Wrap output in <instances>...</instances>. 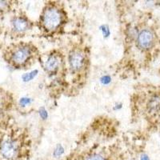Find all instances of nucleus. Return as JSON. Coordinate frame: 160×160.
Segmentation results:
<instances>
[{"label":"nucleus","instance_id":"nucleus-14","mask_svg":"<svg viewBox=\"0 0 160 160\" xmlns=\"http://www.w3.org/2000/svg\"><path fill=\"white\" fill-rule=\"evenodd\" d=\"M30 102H31V100H30L29 98H21V100H20V103H21V105L22 106H26L27 104L30 103Z\"/></svg>","mask_w":160,"mask_h":160},{"label":"nucleus","instance_id":"nucleus-11","mask_svg":"<svg viewBox=\"0 0 160 160\" xmlns=\"http://www.w3.org/2000/svg\"><path fill=\"white\" fill-rule=\"evenodd\" d=\"M100 30L103 33L104 37H108L110 35V29L107 25H102L100 27Z\"/></svg>","mask_w":160,"mask_h":160},{"label":"nucleus","instance_id":"nucleus-1","mask_svg":"<svg viewBox=\"0 0 160 160\" xmlns=\"http://www.w3.org/2000/svg\"><path fill=\"white\" fill-rule=\"evenodd\" d=\"M63 19V11L55 4H49L42 10L40 23L45 31L54 32L61 27Z\"/></svg>","mask_w":160,"mask_h":160},{"label":"nucleus","instance_id":"nucleus-9","mask_svg":"<svg viewBox=\"0 0 160 160\" xmlns=\"http://www.w3.org/2000/svg\"><path fill=\"white\" fill-rule=\"evenodd\" d=\"M148 109L151 112L157 111L160 109V96L158 95H153L150 98L149 102L148 103Z\"/></svg>","mask_w":160,"mask_h":160},{"label":"nucleus","instance_id":"nucleus-6","mask_svg":"<svg viewBox=\"0 0 160 160\" xmlns=\"http://www.w3.org/2000/svg\"><path fill=\"white\" fill-rule=\"evenodd\" d=\"M137 45L140 49L149 50L155 43V34L151 29H143L137 35Z\"/></svg>","mask_w":160,"mask_h":160},{"label":"nucleus","instance_id":"nucleus-13","mask_svg":"<svg viewBox=\"0 0 160 160\" xmlns=\"http://www.w3.org/2000/svg\"><path fill=\"white\" fill-rule=\"evenodd\" d=\"M101 82L103 84H105V85L106 84H108L111 82V78H110L109 76H107V75H106V76H103L101 78Z\"/></svg>","mask_w":160,"mask_h":160},{"label":"nucleus","instance_id":"nucleus-12","mask_svg":"<svg viewBox=\"0 0 160 160\" xmlns=\"http://www.w3.org/2000/svg\"><path fill=\"white\" fill-rule=\"evenodd\" d=\"M39 115L40 116H41V118H43V119H46V118H48V112H47V111L45 110V108H41L39 111Z\"/></svg>","mask_w":160,"mask_h":160},{"label":"nucleus","instance_id":"nucleus-8","mask_svg":"<svg viewBox=\"0 0 160 160\" xmlns=\"http://www.w3.org/2000/svg\"><path fill=\"white\" fill-rule=\"evenodd\" d=\"M12 27L17 32L23 33L30 29L31 22L24 16L15 17L12 20Z\"/></svg>","mask_w":160,"mask_h":160},{"label":"nucleus","instance_id":"nucleus-15","mask_svg":"<svg viewBox=\"0 0 160 160\" xmlns=\"http://www.w3.org/2000/svg\"><path fill=\"white\" fill-rule=\"evenodd\" d=\"M140 160H150L149 157H148V155H146V154H142L140 157Z\"/></svg>","mask_w":160,"mask_h":160},{"label":"nucleus","instance_id":"nucleus-3","mask_svg":"<svg viewBox=\"0 0 160 160\" xmlns=\"http://www.w3.org/2000/svg\"><path fill=\"white\" fill-rule=\"evenodd\" d=\"M86 54L80 49H74L68 55V65L73 73H78L86 68L87 65Z\"/></svg>","mask_w":160,"mask_h":160},{"label":"nucleus","instance_id":"nucleus-10","mask_svg":"<svg viewBox=\"0 0 160 160\" xmlns=\"http://www.w3.org/2000/svg\"><path fill=\"white\" fill-rule=\"evenodd\" d=\"M37 73H38V71H33L30 73H27L24 75H22V80L25 81V82L31 81V80H32L33 78L36 76Z\"/></svg>","mask_w":160,"mask_h":160},{"label":"nucleus","instance_id":"nucleus-7","mask_svg":"<svg viewBox=\"0 0 160 160\" xmlns=\"http://www.w3.org/2000/svg\"><path fill=\"white\" fill-rule=\"evenodd\" d=\"M61 64V58L59 55L55 54H51L48 56V59L45 62V69L50 74H55L59 69Z\"/></svg>","mask_w":160,"mask_h":160},{"label":"nucleus","instance_id":"nucleus-4","mask_svg":"<svg viewBox=\"0 0 160 160\" xmlns=\"http://www.w3.org/2000/svg\"><path fill=\"white\" fill-rule=\"evenodd\" d=\"M19 153V146L16 141L13 139H5L0 146V155L7 160L16 158Z\"/></svg>","mask_w":160,"mask_h":160},{"label":"nucleus","instance_id":"nucleus-2","mask_svg":"<svg viewBox=\"0 0 160 160\" xmlns=\"http://www.w3.org/2000/svg\"><path fill=\"white\" fill-rule=\"evenodd\" d=\"M35 49L30 43H21L15 47L11 53V61L16 67L28 65L35 56Z\"/></svg>","mask_w":160,"mask_h":160},{"label":"nucleus","instance_id":"nucleus-5","mask_svg":"<svg viewBox=\"0 0 160 160\" xmlns=\"http://www.w3.org/2000/svg\"><path fill=\"white\" fill-rule=\"evenodd\" d=\"M71 160H119V158H113L111 153L105 150L94 149L82 153L81 155L75 157V159Z\"/></svg>","mask_w":160,"mask_h":160}]
</instances>
